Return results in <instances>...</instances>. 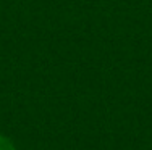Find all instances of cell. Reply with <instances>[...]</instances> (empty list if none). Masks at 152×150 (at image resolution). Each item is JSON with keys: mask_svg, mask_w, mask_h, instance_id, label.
<instances>
[{"mask_svg": "<svg viewBox=\"0 0 152 150\" xmlns=\"http://www.w3.org/2000/svg\"><path fill=\"white\" fill-rule=\"evenodd\" d=\"M0 150H16V149H15V145H13L7 137L0 136Z\"/></svg>", "mask_w": 152, "mask_h": 150, "instance_id": "obj_1", "label": "cell"}]
</instances>
